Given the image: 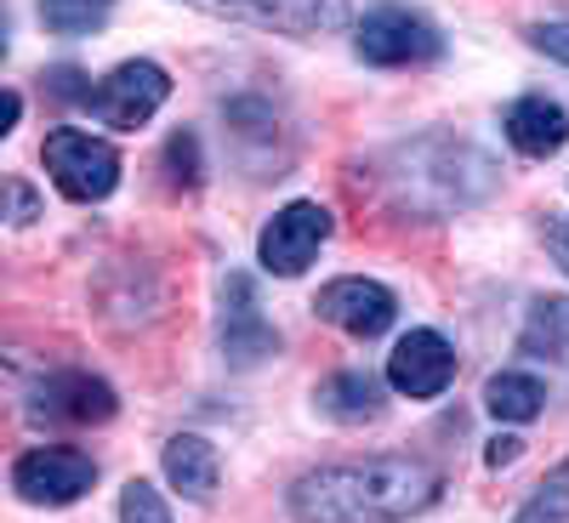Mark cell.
Segmentation results:
<instances>
[{"mask_svg":"<svg viewBox=\"0 0 569 523\" xmlns=\"http://www.w3.org/2000/svg\"><path fill=\"white\" fill-rule=\"evenodd\" d=\"M445 479L416 455L330 461L291 484L297 523H405L439 501Z\"/></svg>","mask_w":569,"mask_h":523,"instance_id":"obj_1","label":"cell"},{"mask_svg":"<svg viewBox=\"0 0 569 523\" xmlns=\"http://www.w3.org/2000/svg\"><path fill=\"white\" fill-rule=\"evenodd\" d=\"M206 18H228V23H251L284 40H319V34H342L353 23L348 0H182Z\"/></svg>","mask_w":569,"mask_h":523,"instance_id":"obj_2","label":"cell"},{"mask_svg":"<svg viewBox=\"0 0 569 523\" xmlns=\"http://www.w3.org/2000/svg\"><path fill=\"white\" fill-rule=\"evenodd\" d=\"M40 160H46V171H52L58 194L74 200V205H98V200H109L120 188V154L109 149L103 137H91V131L58 125L52 137H46Z\"/></svg>","mask_w":569,"mask_h":523,"instance_id":"obj_3","label":"cell"},{"mask_svg":"<svg viewBox=\"0 0 569 523\" xmlns=\"http://www.w3.org/2000/svg\"><path fill=\"white\" fill-rule=\"evenodd\" d=\"M353 52L376 69H416L445 58V34L410 7H376L353 34Z\"/></svg>","mask_w":569,"mask_h":523,"instance_id":"obj_4","label":"cell"},{"mask_svg":"<svg viewBox=\"0 0 569 523\" xmlns=\"http://www.w3.org/2000/svg\"><path fill=\"white\" fill-rule=\"evenodd\" d=\"M166 98H171V74L160 63H149V58H131V63H120L114 74H103L98 86H91L86 109L114 131H137V125H149L160 114Z\"/></svg>","mask_w":569,"mask_h":523,"instance_id":"obj_5","label":"cell"},{"mask_svg":"<svg viewBox=\"0 0 569 523\" xmlns=\"http://www.w3.org/2000/svg\"><path fill=\"white\" fill-rule=\"evenodd\" d=\"M330 211L319 205V200H291V205H279L273 211V222L262 228V240H257V262H262V273H273V279H297V273H308V262L319 257V245L330 240Z\"/></svg>","mask_w":569,"mask_h":523,"instance_id":"obj_6","label":"cell"},{"mask_svg":"<svg viewBox=\"0 0 569 523\" xmlns=\"http://www.w3.org/2000/svg\"><path fill=\"white\" fill-rule=\"evenodd\" d=\"M91 484H98V461L86 450H69V444H40V450H23L12 461V490L29 506H69Z\"/></svg>","mask_w":569,"mask_h":523,"instance_id":"obj_7","label":"cell"},{"mask_svg":"<svg viewBox=\"0 0 569 523\" xmlns=\"http://www.w3.org/2000/svg\"><path fill=\"white\" fill-rule=\"evenodd\" d=\"M313 313L325 324L348 330L353 342H376L388 336L393 319H399V296L388 291L382 279H365V273H348V279H330L325 291L313 296Z\"/></svg>","mask_w":569,"mask_h":523,"instance_id":"obj_8","label":"cell"},{"mask_svg":"<svg viewBox=\"0 0 569 523\" xmlns=\"http://www.w3.org/2000/svg\"><path fill=\"white\" fill-rule=\"evenodd\" d=\"M120 410L114 388L91 370H58L46 375L29 399V421H46V426H103L109 415Z\"/></svg>","mask_w":569,"mask_h":523,"instance_id":"obj_9","label":"cell"},{"mask_svg":"<svg viewBox=\"0 0 569 523\" xmlns=\"http://www.w3.org/2000/svg\"><path fill=\"white\" fill-rule=\"evenodd\" d=\"M222 359L233 364V370H251V364H262L268 353H279V330L262 319V308H257V284L246 279V273H228L222 279Z\"/></svg>","mask_w":569,"mask_h":523,"instance_id":"obj_10","label":"cell"},{"mask_svg":"<svg viewBox=\"0 0 569 523\" xmlns=\"http://www.w3.org/2000/svg\"><path fill=\"white\" fill-rule=\"evenodd\" d=\"M456 382V353L439 330H405L388 353V388L399 399H439Z\"/></svg>","mask_w":569,"mask_h":523,"instance_id":"obj_11","label":"cell"},{"mask_svg":"<svg viewBox=\"0 0 569 523\" xmlns=\"http://www.w3.org/2000/svg\"><path fill=\"white\" fill-rule=\"evenodd\" d=\"M507 142L525 160H552L563 142H569V114H563V103H552L547 91H530V98H518L512 109H507Z\"/></svg>","mask_w":569,"mask_h":523,"instance_id":"obj_12","label":"cell"},{"mask_svg":"<svg viewBox=\"0 0 569 523\" xmlns=\"http://www.w3.org/2000/svg\"><path fill=\"white\" fill-rule=\"evenodd\" d=\"M160 466H166V484H171L182 501H200V506H206V501L217 495L222 461H217V450H211L200 433H177V439L166 444Z\"/></svg>","mask_w":569,"mask_h":523,"instance_id":"obj_13","label":"cell"},{"mask_svg":"<svg viewBox=\"0 0 569 523\" xmlns=\"http://www.w3.org/2000/svg\"><path fill=\"white\" fill-rule=\"evenodd\" d=\"M319 410L330 415V421H348V426H359V421H376L388 410V399H382V382H376L370 370H337V375H325L319 382Z\"/></svg>","mask_w":569,"mask_h":523,"instance_id":"obj_14","label":"cell"},{"mask_svg":"<svg viewBox=\"0 0 569 523\" xmlns=\"http://www.w3.org/2000/svg\"><path fill=\"white\" fill-rule=\"evenodd\" d=\"M485 410L496 421H536L547 410V388L536 382V375H525V370H501V375H490V388H485Z\"/></svg>","mask_w":569,"mask_h":523,"instance_id":"obj_15","label":"cell"},{"mask_svg":"<svg viewBox=\"0 0 569 523\" xmlns=\"http://www.w3.org/2000/svg\"><path fill=\"white\" fill-rule=\"evenodd\" d=\"M518 348L525 353H569V296H547L530 308V324H525V336H518Z\"/></svg>","mask_w":569,"mask_h":523,"instance_id":"obj_16","label":"cell"},{"mask_svg":"<svg viewBox=\"0 0 569 523\" xmlns=\"http://www.w3.org/2000/svg\"><path fill=\"white\" fill-rule=\"evenodd\" d=\"M109 12H114V0H40V23L52 34H69V40L98 34L109 23Z\"/></svg>","mask_w":569,"mask_h":523,"instance_id":"obj_17","label":"cell"},{"mask_svg":"<svg viewBox=\"0 0 569 523\" xmlns=\"http://www.w3.org/2000/svg\"><path fill=\"white\" fill-rule=\"evenodd\" d=\"M512 523H569V461L558 472H547V479L536 484V495L518 506Z\"/></svg>","mask_w":569,"mask_h":523,"instance_id":"obj_18","label":"cell"},{"mask_svg":"<svg viewBox=\"0 0 569 523\" xmlns=\"http://www.w3.org/2000/svg\"><path fill=\"white\" fill-rule=\"evenodd\" d=\"M120 523H171V506L160 501V490L149 479H131L120 490Z\"/></svg>","mask_w":569,"mask_h":523,"instance_id":"obj_19","label":"cell"},{"mask_svg":"<svg viewBox=\"0 0 569 523\" xmlns=\"http://www.w3.org/2000/svg\"><path fill=\"white\" fill-rule=\"evenodd\" d=\"M166 165H171V188H194L200 182V142H194V131H177L166 142Z\"/></svg>","mask_w":569,"mask_h":523,"instance_id":"obj_20","label":"cell"},{"mask_svg":"<svg viewBox=\"0 0 569 523\" xmlns=\"http://www.w3.org/2000/svg\"><path fill=\"white\" fill-rule=\"evenodd\" d=\"M46 91H52V98H63V103H80L86 109V98H91V86H86V74L80 69H46Z\"/></svg>","mask_w":569,"mask_h":523,"instance_id":"obj_21","label":"cell"},{"mask_svg":"<svg viewBox=\"0 0 569 523\" xmlns=\"http://www.w3.org/2000/svg\"><path fill=\"white\" fill-rule=\"evenodd\" d=\"M530 46L547 52L552 63H569V23H536L530 29Z\"/></svg>","mask_w":569,"mask_h":523,"instance_id":"obj_22","label":"cell"},{"mask_svg":"<svg viewBox=\"0 0 569 523\" xmlns=\"http://www.w3.org/2000/svg\"><path fill=\"white\" fill-rule=\"evenodd\" d=\"M541 240H547V251H552V262L569 273V217H558V211H547V222H541Z\"/></svg>","mask_w":569,"mask_h":523,"instance_id":"obj_23","label":"cell"},{"mask_svg":"<svg viewBox=\"0 0 569 523\" xmlns=\"http://www.w3.org/2000/svg\"><path fill=\"white\" fill-rule=\"evenodd\" d=\"M7 200H12V222H18V228L40 217V200H34V188H29V182H18V177L7 182Z\"/></svg>","mask_w":569,"mask_h":523,"instance_id":"obj_24","label":"cell"},{"mask_svg":"<svg viewBox=\"0 0 569 523\" xmlns=\"http://www.w3.org/2000/svg\"><path fill=\"white\" fill-rule=\"evenodd\" d=\"M518 450H525V439H496V444L485 450V461H490V466H512Z\"/></svg>","mask_w":569,"mask_h":523,"instance_id":"obj_25","label":"cell"}]
</instances>
